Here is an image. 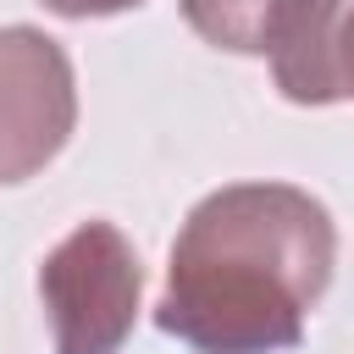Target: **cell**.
<instances>
[{
	"instance_id": "obj_1",
	"label": "cell",
	"mask_w": 354,
	"mask_h": 354,
	"mask_svg": "<svg viewBox=\"0 0 354 354\" xmlns=\"http://www.w3.org/2000/svg\"><path fill=\"white\" fill-rule=\"evenodd\" d=\"M337 260L326 205L293 183H232L205 194L166 266L160 332L194 354H288Z\"/></svg>"
},
{
	"instance_id": "obj_2",
	"label": "cell",
	"mask_w": 354,
	"mask_h": 354,
	"mask_svg": "<svg viewBox=\"0 0 354 354\" xmlns=\"http://www.w3.org/2000/svg\"><path fill=\"white\" fill-rule=\"evenodd\" d=\"M144 266L122 227L83 221L39 266V299L50 315L55 354H116L133 337Z\"/></svg>"
},
{
	"instance_id": "obj_3",
	"label": "cell",
	"mask_w": 354,
	"mask_h": 354,
	"mask_svg": "<svg viewBox=\"0 0 354 354\" xmlns=\"http://www.w3.org/2000/svg\"><path fill=\"white\" fill-rule=\"evenodd\" d=\"M77 122L66 50L39 28H0V183L44 171Z\"/></svg>"
},
{
	"instance_id": "obj_4",
	"label": "cell",
	"mask_w": 354,
	"mask_h": 354,
	"mask_svg": "<svg viewBox=\"0 0 354 354\" xmlns=\"http://www.w3.org/2000/svg\"><path fill=\"white\" fill-rule=\"evenodd\" d=\"M271 72L293 105L354 100V0H304L299 28L271 55Z\"/></svg>"
},
{
	"instance_id": "obj_5",
	"label": "cell",
	"mask_w": 354,
	"mask_h": 354,
	"mask_svg": "<svg viewBox=\"0 0 354 354\" xmlns=\"http://www.w3.org/2000/svg\"><path fill=\"white\" fill-rule=\"evenodd\" d=\"M304 0H183L188 28L232 55H277L299 28Z\"/></svg>"
},
{
	"instance_id": "obj_6",
	"label": "cell",
	"mask_w": 354,
	"mask_h": 354,
	"mask_svg": "<svg viewBox=\"0 0 354 354\" xmlns=\"http://www.w3.org/2000/svg\"><path fill=\"white\" fill-rule=\"evenodd\" d=\"M39 6H50L55 17H116V11H133L144 0H39Z\"/></svg>"
}]
</instances>
